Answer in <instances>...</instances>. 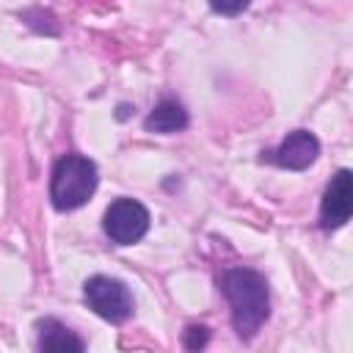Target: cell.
Masks as SVG:
<instances>
[{
	"instance_id": "cell-9",
	"label": "cell",
	"mask_w": 353,
	"mask_h": 353,
	"mask_svg": "<svg viewBox=\"0 0 353 353\" xmlns=\"http://www.w3.org/2000/svg\"><path fill=\"white\" fill-rule=\"evenodd\" d=\"M207 339H210V328H204V325H188L182 342H185L188 350H199V347L207 345Z\"/></svg>"
},
{
	"instance_id": "cell-1",
	"label": "cell",
	"mask_w": 353,
	"mask_h": 353,
	"mask_svg": "<svg viewBox=\"0 0 353 353\" xmlns=\"http://www.w3.org/2000/svg\"><path fill=\"white\" fill-rule=\"evenodd\" d=\"M221 290L232 306V325L240 339H251L270 314L268 281L251 268H229L221 276Z\"/></svg>"
},
{
	"instance_id": "cell-6",
	"label": "cell",
	"mask_w": 353,
	"mask_h": 353,
	"mask_svg": "<svg viewBox=\"0 0 353 353\" xmlns=\"http://www.w3.org/2000/svg\"><path fill=\"white\" fill-rule=\"evenodd\" d=\"M353 207V176L347 168L336 171L331 185L325 188L323 204H320V226L323 229H339L350 218Z\"/></svg>"
},
{
	"instance_id": "cell-5",
	"label": "cell",
	"mask_w": 353,
	"mask_h": 353,
	"mask_svg": "<svg viewBox=\"0 0 353 353\" xmlns=\"http://www.w3.org/2000/svg\"><path fill=\"white\" fill-rule=\"evenodd\" d=\"M317 154H320V141H317L312 132H306V130H295V132H290V135L279 143V149L265 152L262 160L276 163V165H281V168L301 171V168H309V165L317 160Z\"/></svg>"
},
{
	"instance_id": "cell-10",
	"label": "cell",
	"mask_w": 353,
	"mask_h": 353,
	"mask_svg": "<svg viewBox=\"0 0 353 353\" xmlns=\"http://www.w3.org/2000/svg\"><path fill=\"white\" fill-rule=\"evenodd\" d=\"M248 3L251 0H210V8L218 11V14H223V17H234V14L245 11Z\"/></svg>"
},
{
	"instance_id": "cell-3",
	"label": "cell",
	"mask_w": 353,
	"mask_h": 353,
	"mask_svg": "<svg viewBox=\"0 0 353 353\" xmlns=\"http://www.w3.org/2000/svg\"><path fill=\"white\" fill-rule=\"evenodd\" d=\"M85 303L108 323H124L132 314V295L124 281L110 276H91L83 287Z\"/></svg>"
},
{
	"instance_id": "cell-8",
	"label": "cell",
	"mask_w": 353,
	"mask_h": 353,
	"mask_svg": "<svg viewBox=\"0 0 353 353\" xmlns=\"http://www.w3.org/2000/svg\"><path fill=\"white\" fill-rule=\"evenodd\" d=\"M39 347L41 350H83L85 342L80 336H74L63 323L47 317V320H39Z\"/></svg>"
},
{
	"instance_id": "cell-2",
	"label": "cell",
	"mask_w": 353,
	"mask_h": 353,
	"mask_svg": "<svg viewBox=\"0 0 353 353\" xmlns=\"http://www.w3.org/2000/svg\"><path fill=\"white\" fill-rule=\"evenodd\" d=\"M97 179L99 176H97L94 160H88L83 154H63L52 165V176H50V201H52V207L61 210V212L83 207L94 196Z\"/></svg>"
},
{
	"instance_id": "cell-4",
	"label": "cell",
	"mask_w": 353,
	"mask_h": 353,
	"mask_svg": "<svg viewBox=\"0 0 353 353\" xmlns=\"http://www.w3.org/2000/svg\"><path fill=\"white\" fill-rule=\"evenodd\" d=\"M105 234L119 243V245H132L138 243L146 229H149V212L141 201L135 199H116L108 210H105V221H102Z\"/></svg>"
},
{
	"instance_id": "cell-7",
	"label": "cell",
	"mask_w": 353,
	"mask_h": 353,
	"mask_svg": "<svg viewBox=\"0 0 353 353\" xmlns=\"http://www.w3.org/2000/svg\"><path fill=\"white\" fill-rule=\"evenodd\" d=\"M143 127L149 132H160V135H171L188 127V110L176 102V99H163L152 108V113L146 116Z\"/></svg>"
}]
</instances>
